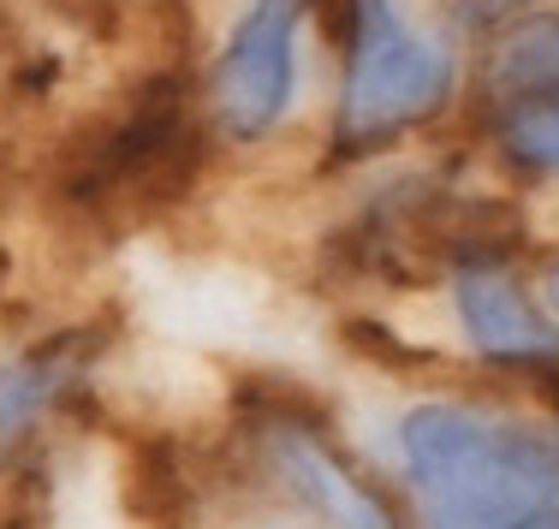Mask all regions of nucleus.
<instances>
[{"instance_id": "f257e3e1", "label": "nucleus", "mask_w": 559, "mask_h": 529, "mask_svg": "<svg viewBox=\"0 0 559 529\" xmlns=\"http://www.w3.org/2000/svg\"><path fill=\"white\" fill-rule=\"evenodd\" d=\"M423 529H530L559 512V453L471 405H417L399 422Z\"/></svg>"}, {"instance_id": "f03ea898", "label": "nucleus", "mask_w": 559, "mask_h": 529, "mask_svg": "<svg viewBox=\"0 0 559 529\" xmlns=\"http://www.w3.org/2000/svg\"><path fill=\"white\" fill-rule=\"evenodd\" d=\"M340 84L328 143L340 161L381 155L452 108L459 60L405 12V0H334Z\"/></svg>"}, {"instance_id": "7ed1b4c3", "label": "nucleus", "mask_w": 559, "mask_h": 529, "mask_svg": "<svg viewBox=\"0 0 559 529\" xmlns=\"http://www.w3.org/2000/svg\"><path fill=\"white\" fill-rule=\"evenodd\" d=\"M310 19L316 0H238L221 24L197 72V108L215 149L257 155L292 131L310 89Z\"/></svg>"}, {"instance_id": "20e7f679", "label": "nucleus", "mask_w": 559, "mask_h": 529, "mask_svg": "<svg viewBox=\"0 0 559 529\" xmlns=\"http://www.w3.org/2000/svg\"><path fill=\"white\" fill-rule=\"evenodd\" d=\"M262 465H269L274 482L304 506L310 524H322V529H399L376 488L345 470L334 441H328L316 422H304L298 411L262 417Z\"/></svg>"}, {"instance_id": "39448f33", "label": "nucleus", "mask_w": 559, "mask_h": 529, "mask_svg": "<svg viewBox=\"0 0 559 529\" xmlns=\"http://www.w3.org/2000/svg\"><path fill=\"white\" fill-rule=\"evenodd\" d=\"M452 303H459V322L483 357L524 369L559 363V334L530 310V298L512 286V274L500 262H464L459 280H452Z\"/></svg>"}, {"instance_id": "423d86ee", "label": "nucleus", "mask_w": 559, "mask_h": 529, "mask_svg": "<svg viewBox=\"0 0 559 529\" xmlns=\"http://www.w3.org/2000/svg\"><path fill=\"white\" fill-rule=\"evenodd\" d=\"M483 89L500 108L559 96V7L518 12L500 24L483 55Z\"/></svg>"}, {"instance_id": "0eeeda50", "label": "nucleus", "mask_w": 559, "mask_h": 529, "mask_svg": "<svg viewBox=\"0 0 559 529\" xmlns=\"http://www.w3.org/2000/svg\"><path fill=\"white\" fill-rule=\"evenodd\" d=\"M78 369H84V339H60L48 351H24L0 369V458L43 429V417L66 399Z\"/></svg>"}, {"instance_id": "6e6552de", "label": "nucleus", "mask_w": 559, "mask_h": 529, "mask_svg": "<svg viewBox=\"0 0 559 529\" xmlns=\"http://www.w3.org/2000/svg\"><path fill=\"white\" fill-rule=\"evenodd\" d=\"M500 149L530 173L559 179V96L548 101H512L500 108Z\"/></svg>"}, {"instance_id": "1a4fd4ad", "label": "nucleus", "mask_w": 559, "mask_h": 529, "mask_svg": "<svg viewBox=\"0 0 559 529\" xmlns=\"http://www.w3.org/2000/svg\"><path fill=\"white\" fill-rule=\"evenodd\" d=\"M542 0H459V12L471 24H506V19H518V12H536Z\"/></svg>"}, {"instance_id": "9d476101", "label": "nucleus", "mask_w": 559, "mask_h": 529, "mask_svg": "<svg viewBox=\"0 0 559 529\" xmlns=\"http://www.w3.org/2000/svg\"><path fill=\"white\" fill-rule=\"evenodd\" d=\"M548 303L559 310V262H554V274H548Z\"/></svg>"}, {"instance_id": "9b49d317", "label": "nucleus", "mask_w": 559, "mask_h": 529, "mask_svg": "<svg viewBox=\"0 0 559 529\" xmlns=\"http://www.w3.org/2000/svg\"><path fill=\"white\" fill-rule=\"evenodd\" d=\"M530 529H559V512H548V518H542V524H530Z\"/></svg>"}]
</instances>
